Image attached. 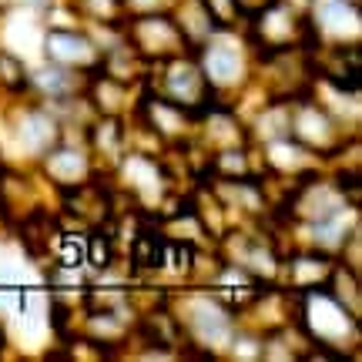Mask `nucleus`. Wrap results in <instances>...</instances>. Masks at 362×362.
Instances as JSON below:
<instances>
[{"label":"nucleus","mask_w":362,"mask_h":362,"mask_svg":"<svg viewBox=\"0 0 362 362\" xmlns=\"http://www.w3.org/2000/svg\"><path fill=\"white\" fill-rule=\"evenodd\" d=\"M44 47H47V57H51L54 64L78 67V71H84V74H94V71H98V61H101L98 47H94L84 34H78V30H64V27L47 30Z\"/></svg>","instance_id":"1"},{"label":"nucleus","mask_w":362,"mask_h":362,"mask_svg":"<svg viewBox=\"0 0 362 362\" xmlns=\"http://www.w3.org/2000/svg\"><path fill=\"white\" fill-rule=\"evenodd\" d=\"M194 61L202 67L208 88H215V90L235 84L238 71H242V54L235 51V47H225V44H211V40L194 51Z\"/></svg>","instance_id":"2"}]
</instances>
